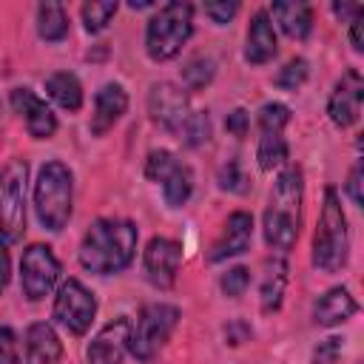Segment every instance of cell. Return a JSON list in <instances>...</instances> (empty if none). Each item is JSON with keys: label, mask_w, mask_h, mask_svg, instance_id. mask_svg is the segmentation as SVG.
<instances>
[{"label": "cell", "mask_w": 364, "mask_h": 364, "mask_svg": "<svg viewBox=\"0 0 364 364\" xmlns=\"http://www.w3.org/2000/svg\"><path fill=\"white\" fill-rule=\"evenodd\" d=\"M60 279V262L48 245H28L20 259V287L26 299L40 301L51 293Z\"/></svg>", "instance_id": "10"}, {"label": "cell", "mask_w": 364, "mask_h": 364, "mask_svg": "<svg viewBox=\"0 0 364 364\" xmlns=\"http://www.w3.org/2000/svg\"><path fill=\"white\" fill-rule=\"evenodd\" d=\"M350 43L355 51H364V9L350 20Z\"/></svg>", "instance_id": "37"}, {"label": "cell", "mask_w": 364, "mask_h": 364, "mask_svg": "<svg viewBox=\"0 0 364 364\" xmlns=\"http://www.w3.org/2000/svg\"><path fill=\"white\" fill-rule=\"evenodd\" d=\"M355 310H358V304H355V299L350 296L347 287H330L324 296L316 299V304H313V321L318 327H336V324L353 318Z\"/></svg>", "instance_id": "19"}, {"label": "cell", "mask_w": 364, "mask_h": 364, "mask_svg": "<svg viewBox=\"0 0 364 364\" xmlns=\"http://www.w3.org/2000/svg\"><path fill=\"white\" fill-rule=\"evenodd\" d=\"M276 31H273V23L267 17V11H256L253 20H250V28H247V46H245V60L250 65H262L267 60L276 57Z\"/></svg>", "instance_id": "21"}, {"label": "cell", "mask_w": 364, "mask_h": 364, "mask_svg": "<svg viewBox=\"0 0 364 364\" xmlns=\"http://www.w3.org/2000/svg\"><path fill=\"white\" fill-rule=\"evenodd\" d=\"M142 264H145L148 282L154 287L168 290L176 282V273H179V264H182V245L173 242V239H165V236H154L145 247Z\"/></svg>", "instance_id": "13"}, {"label": "cell", "mask_w": 364, "mask_h": 364, "mask_svg": "<svg viewBox=\"0 0 364 364\" xmlns=\"http://www.w3.org/2000/svg\"><path fill=\"white\" fill-rule=\"evenodd\" d=\"M301 225V171L287 165L270 191V202L264 208V242L273 250H290L296 245Z\"/></svg>", "instance_id": "2"}, {"label": "cell", "mask_w": 364, "mask_h": 364, "mask_svg": "<svg viewBox=\"0 0 364 364\" xmlns=\"http://www.w3.org/2000/svg\"><path fill=\"white\" fill-rule=\"evenodd\" d=\"M0 364H17V336L11 327H0Z\"/></svg>", "instance_id": "33"}, {"label": "cell", "mask_w": 364, "mask_h": 364, "mask_svg": "<svg viewBox=\"0 0 364 364\" xmlns=\"http://www.w3.org/2000/svg\"><path fill=\"white\" fill-rule=\"evenodd\" d=\"M37 34L48 43H57L68 34V14L60 3H40V9H37Z\"/></svg>", "instance_id": "25"}, {"label": "cell", "mask_w": 364, "mask_h": 364, "mask_svg": "<svg viewBox=\"0 0 364 364\" xmlns=\"http://www.w3.org/2000/svg\"><path fill=\"white\" fill-rule=\"evenodd\" d=\"M225 128L233 134V136H245L247 134V128H250V114L245 111V108H236V111H230L228 114V119H225Z\"/></svg>", "instance_id": "35"}, {"label": "cell", "mask_w": 364, "mask_h": 364, "mask_svg": "<svg viewBox=\"0 0 364 364\" xmlns=\"http://www.w3.org/2000/svg\"><path fill=\"white\" fill-rule=\"evenodd\" d=\"M11 276V259H9V236L0 230V293L6 290Z\"/></svg>", "instance_id": "36"}, {"label": "cell", "mask_w": 364, "mask_h": 364, "mask_svg": "<svg viewBox=\"0 0 364 364\" xmlns=\"http://www.w3.org/2000/svg\"><path fill=\"white\" fill-rule=\"evenodd\" d=\"M63 344L51 324L37 321L26 330V364H60Z\"/></svg>", "instance_id": "20"}, {"label": "cell", "mask_w": 364, "mask_h": 364, "mask_svg": "<svg viewBox=\"0 0 364 364\" xmlns=\"http://www.w3.org/2000/svg\"><path fill=\"white\" fill-rule=\"evenodd\" d=\"M267 17H273L282 26V31L287 37H293V40H304L310 34V28H313V9L307 3H299V0L273 3Z\"/></svg>", "instance_id": "22"}, {"label": "cell", "mask_w": 364, "mask_h": 364, "mask_svg": "<svg viewBox=\"0 0 364 364\" xmlns=\"http://www.w3.org/2000/svg\"><path fill=\"white\" fill-rule=\"evenodd\" d=\"M128 338H131V318L119 316L108 321L85 350L88 364H122L128 353Z\"/></svg>", "instance_id": "15"}, {"label": "cell", "mask_w": 364, "mask_h": 364, "mask_svg": "<svg viewBox=\"0 0 364 364\" xmlns=\"http://www.w3.org/2000/svg\"><path fill=\"white\" fill-rule=\"evenodd\" d=\"M341 355V338H324L313 350V364H336Z\"/></svg>", "instance_id": "32"}, {"label": "cell", "mask_w": 364, "mask_h": 364, "mask_svg": "<svg viewBox=\"0 0 364 364\" xmlns=\"http://www.w3.org/2000/svg\"><path fill=\"white\" fill-rule=\"evenodd\" d=\"M304 80H307V60H301V57L290 60V63L276 74V85L284 88V91H296Z\"/></svg>", "instance_id": "30"}, {"label": "cell", "mask_w": 364, "mask_h": 364, "mask_svg": "<svg viewBox=\"0 0 364 364\" xmlns=\"http://www.w3.org/2000/svg\"><path fill=\"white\" fill-rule=\"evenodd\" d=\"M148 114L156 125H162L168 134H173L179 139V134L185 131V125L191 122L193 111H191V100L188 94L173 85V82H154L151 94H148Z\"/></svg>", "instance_id": "11"}, {"label": "cell", "mask_w": 364, "mask_h": 364, "mask_svg": "<svg viewBox=\"0 0 364 364\" xmlns=\"http://www.w3.org/2000/svg\"><path fill=\"white\" fill-rule=\"evenodd\" d=\"M347 193L355 205H361V162H355V168L347 176Z\"/></svg>", "instance_id": "38"}, {"label": "cell", "mask_w": 364, "mask_h": 364, "mask_svg": "<svg viewBox=\"0 0 364 364\" xmlns=\"http://www.w3.org/2000/svg\"><path fill=\"white\" fill-rule=\"evenodd\" d=\"M350 236H347V216L341 210L336 188L324 191V205L318 213V225L313 233V264L321 273H336L347 264Z\"/></svg>", "instance_id": "4"}, {"label": "cell", "mask_w": 364, "mask_h": 364, "mask_svg": "<svg viewBox=\"0 0 364 364\" xmlns=\"http://www.w3.org/2000/svg\"><path fill=\"white\" fill-rule=\"evenodd\" d=\"M97 313V299L91 296V290H85V284L80 279H68L63 282V287L57 290L54 299V318L74 336H82Z\"/></svg>", "instance_id": "12"}, {"label": "cell", "mask_w": 364, "mask_h": 364, "mask_svg": "<svg viewBox=\"0 0 364 364\" xmlns=\"http://www.w3.org/2000/svg\"><path fill=\"white\" fill-rule=\"evenodd\" d=\"M247 284H250L247 267H230V270L222 276V282H219V287H222V293H225L228 299H239V296L247 290Z\"/></svg>", "instance_id": "31"}, {"label": "cell", "mask_w": 364, "mask_h": 364, "mask_svg": "<svg viewBox=\"0 0 364 364\" xmlns=\"http://www.w3.org/2000/svg\"><path fill=\"white\" fill-rule=\"evenodd\" d=\"M290 122V108L282 102H264L259 111V148L256 159L262 171H273L287 159V142H284V125Z\"/></svg>", "instance_id": "9"}, {"label": "cell", "mask_w": 364, "mask_h": 364, "mask_svg": "<svg viewBox=\"0 0 364 364\" xmlns=\"http://www.w3.org/2000/svg\"><path fill=\"white\" fill-rule=\"evenodd\" d=\"M145 176L162 185V196L171 208H182L193 191L191 168L171 151H151L145 159Z\"/></svg>", "instance_id": "8"}, {"label": "cell", "mask_w": 364, "mask_h": 364, "mask_svg": "<svg viewBox=\"0 0 364 364\" xmlns=\"http://www.w3.org/2000/svg\"><path fill=\"white\" fill-rule=\"evenodd\" d=\"M284 287H287V262L284 259H270L264 264L262 287H259V301H262V310L264 313L279 310L282 296H284Z\"/></svg>", "instance_id": "23"}, {"label": "cell", "mask_w": 364, "mask_h": 364, "mask_svg": "<svg viewBox=\"0 0 364 364\" xmlns=\"http://www.w3.org/2000/svg\"><path fill=\"white\" fill-rule=\"evenodd\" d=\"M213 74H216L213 60L196 57V60H191V63L182 68V82H185L188 91H199V88H205V85L213 80Z\"/></svg>", "instance_id": "27"}, {"label": "cell", "mask_w": 364, "mask_h": 364, "mask_svg": "<svg viewBox=\"0 0 364 364\" xmlns=\"http://www.w3.org/2000/svg\"><path fill=\"white\" fill-rule=\"evenodd\" d=\"M361 100H364V80H361L358 68H347L327 100V114H330L333 125L350 128L361 114Z\"/></svg>", "instance_id": "14"}, {"label": "cell", "mask_w": 364, "mask_h": 364, "mask_svg": "<svg viewBox=\"0 0 364 364\" xmlns=\"http://www.w3.org/2000/svg\"><path fill=\"white\" fill-rule=\"evenodd\" d=\"M236 11H239V3H233V0H230V3H228V0H225V3H205V14H208L213 23H219V26L228 23Z\"/></svg>", "instance_id": "34"}, {"label": "cell", "mask_w": 364, "mask_h": 364, "mask_svg": "<svg viewBox=\"0 0 364 364\" xmlns=\"http://www.w3.org/2000/svg\"><path fill=\"white\" fill-rule=\"evenodd\" d=\"M26 176L28 168L23 159H11L0 171V230L9 242L26 233Z\"/></svg>", "instance_id": "7"}, {"label": "cell", "mask_w": 364, "mask_h": 364, "mask_svg": "<svg viewBox=\"0 0 364 364\" xmlns=\"http://www.w3.org/2000/svg\"><path fill=\"white\" fill-rule=\"evenodd\" d=\"M193 34V9L191 3H165L145 28V51L151 60L165 63L182 51Z\"/></svg>", "instance_id": "5"}, {"label": "cell", "mask_w": 364, "mask_h": 364, "mask_svg": "<svg viewBox=\"0 0 364 364\" xmlns=\"http://www.w3.org/2000/svg\"><path fill=\"white\" fill-rule=\"evenodd\" d=\"M208 136H210V117H208V111H193L191 122H188L185 131L179 134V142L196 148V145L208 142Z\"/></svg>", "instance_id": "29"}, {"label": "cell", "mask_w": 364, "mask_h": 364, "mask_svg": "<svg viewBox=\"0 0 364 364\" xmlns=\"http://www.w3.org/2000/svg\"><path fill=\"white\" fill-rule=\"evenodd\" d=\"M136 253V228L128 219H97L82 236L80 264L91 273L108 276L131 264Z\"/></svg>", "instance_id": "1"}, {"label": "cell", "mask_w": 364, "mask_h": 364, "mask_svg": "<svg viewBox=\"0 0 364 364\" xmlns=\"http://www.w3.org/2000/svg\"><path fill=\"white\" fill-rule=\"evenodd\" d=\"M358 11H361V6H355V3H333V14L338 20H353Z\"/></svg>", "instance_id": "39"}, {"label": "cell", "mask_w": 364, "mask_h": 364, "mask_svg": "<svg viewBox=\"0 0 364 364\" xmlns=\"http://www.w3.org/2000/svg\"><path fill=\"white\" fill-rule=\"evenodd\" d=\"M74 205V176L63 162H46L34 182V210L43 228L63 230L71 219Z\"/></svg>", "instance_id": "3"}, {"label": "cell", "mask_w": 364, "mask_h": 364, "mask_svg": "<svg viewBox=\"0 0 364 364\" xmlns=\"http://www.w3.org/2000/svg\"><path fill=\"white\" fill-rule=\"evenodd\" d=\"M179 321V310L173 304H148L136 324H131V338H128V350L139 358L148 361L159 353V347L171 338L173 327Z\"/></svg>", "instance_id": "6"}, {"label": "cell", "mask_w": 364, "mask_h": 364, "mask_svg": "<svg viewBox=\"0 0 364 364\" xmlns=\"http://www.w3.org/2000/svg\"><path fill=\"white\" fill-rule=\"evenodd\" d=\"M250 239H253V216L247 210H236V213L228 216L219 239L210 245L208 259L210 262H225L230 256H239L250 247Z\"/></svg>", "instance_id": "17"}, {"label": "cell", "mask_w": 364, "mask_h": 364, "mask_svg": "<svg viewBox=\"0 0 364 364\" xmlns=\"http://www.w3.org/2000/svg\"><path fill=\"white\" fill-rule=\"evenodd\" d=\"M128 108V94L117 82H105L94 97V114H91V134L102 136L108 128L117 125V119Z\"/></svg>", "instance_id": "18"}, {"label": "cell", "mask_w": 364, "mask_h": 364, "mask_svg": "<svg viewBox=\"0 0 364 364\" xmlns=\"http://www.w3.org/2000/svg\"><path fill=\"white\" fill-rule=\"evenodd\" d=\"M46 94L63 111H80L82 108V85L71 71H57V74L46 77Z\"/></svg>", "instance_id": "24"}, {"label": "cell", "mask_w": 364, "mask_h": 364, "mask_svg": "<svg viewBox=\"0 0 364 364\" xmlns=\"http://www.w3.org/2000/svg\"><path fill=\"white\" fill-rule=\"evenodd\" d=\"M219 188L222 191H228V193H247V188H250V179H247V173L242 171V165H239V159H228L222 168H219Z\"/></svg>", "instance_id": "28"}, {"label": "cell", "mask_w": 364, "mask_h": 364, "mask_svg": "<svg viewBox=\"0 0 364 364\" xmlns=\"http://www.w3.org/2000/svg\"><path fill=\"white\" fill-rule=\"evenodd\" d=\"M117 9H119L117 0H102V3L91 0V3H85L82 6V26H85V31H91V34L102 31L111 23V17L117 14Z\"/></svg>", "instance_id": "26"}, {"label": "cell", "mask_w": 364, "mask_h": 364, "mask_svg": "<svg viewBox=\"0 0 364 364\" xmlns=\"http://www.w3.org/2000/svg\"><path fill=\"white\" fill-rule=\"evenodd\" d=\"M11 108L23 117V122H26V128H28V134H31L34 139H48V136H54V131H57V117H54V111L46 105V100H40L31 88H14V91H11Z\"/></svg>", "instance_id": "16"}]
</instances>
